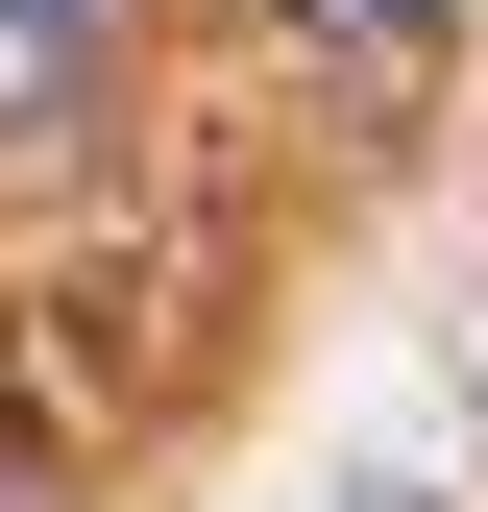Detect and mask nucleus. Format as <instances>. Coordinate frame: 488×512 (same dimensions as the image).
<instances>
[{
    "instance_id": "1",
    "label": "nucleus",
    "mask_w": 488,
    "mask_h": 512,
    "mask_svg": "<svg viewBox=\"0 0 488 512\" xmlns=\"http://www.w3.org/2000/svg\"><path fill=\"white\" fill-rule=\"evenodd\" d=\"M98 74H122V0H0V147L98 122Z\"/></svg>"
},
{
    "instance_id": "2",
    "label": "nucleus",
    "mask_w": 488,
    "mask_h": 512,
    "mask_svg": "<svg viewBox=\"0 0 488 512\" xmlns=\"http://www.w3.org/2000/svg\"><path fill=\"white\" fill-rule=\"evenodd\" d=\"M440 25H464V0H293V49H342V74H415Z\"/></svg>"
}]
</instances>
